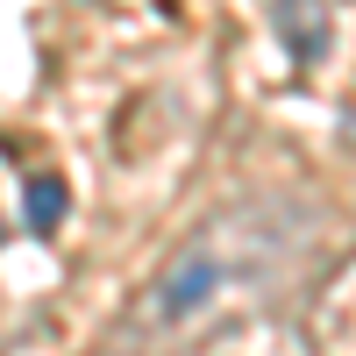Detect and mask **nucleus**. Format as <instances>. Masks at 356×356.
I'll return each mask as SVG.
<instances>
[{"label": "nucleus", "instance_id": "nucleus-1", "mask_svg": "<svg viewBox=\"0 0 356 356\" xmlns=\"http://www.w3.org/2000/svg\"><path fill=\"white\" fill-rule=\"evenodd\" d=\"M314 243V207L292 193H257L221 207L214 221H200L186 243L164 257V271L136 292L129 328H122V356H157L178 335H193L200 321H214L221 300L235 292H271L300 250Z\"/></svg>", "mask_w": 356, "mask_h": 356}, {"label": "nucleus", "instance_id": "nucleus-3", "mask_svg": "<svg viewBox=\"0 0 356 356\" xmlns=\"http://www.w3.org/2000/svg\"><path fill=\"white\" fill-rule=\"evenodd\" d=\"M65 207H72L65 178H29V193H22V221H29V235H57Z\"/></svg>", "mask_w": 356, "mask_h": 356}, {"label": "nucleus", "instance_id": "nucleus-2", "mask_svg": "<svg viewBox=\"0 0 356 356\" xmlns=\"http://www.w3.org/2000/svg\"><path fill=\"white\" fill-rule=\"evenodd\" d=\"M278 36H285V50L300 57V65H321L328 57V8L321 0H278Z\"/></svg>", "mask_w": 356, "mask_h": 356}]
</instances>
